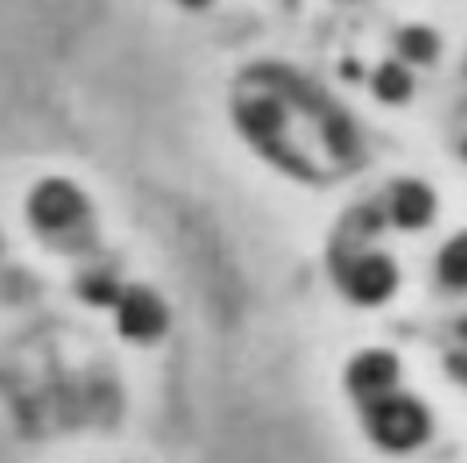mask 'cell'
Here are the masks:
<instances>
[{
  "mask_svg": "<svg viewBox=\"0 0 467 463\" xmlns=\"http://www.w3.org/2000/svg\"><path fill=\"white\" fill-rule=\"evenodd\" d=\"M435 212V196L416 180H403L396 188V220L403 228H423Z\"/></svg>",
  "mask_w": 467,
  "mask_h": 463,
  "instance_id": "cell-7",
  "label": "cell"
},
{
  "mask_svg": "<svg viewBox=\"0 0 467 463\" xmlns=\"http://www.w3.org/2000/svg\"><path fill=\"white\" fill-rule=\"evenodd\" d=\"M236 120L240 129L248 136H256V140L268 144L275 132L284 129V108L275 97H264V100H240L236 104Z\"/></svg>",
  "mask_w": 467,
  "mask_h": 463,
  "instance_id": "cell-6",
  "label": "cell"
},
{
  "mask_svg": "<svg viewBox=\"0 0 467 463\" xmlns=\"http://www.w3.org/2000/svg\"><path fill=\"white\" fill-rule=\"evenodd\" d=\"M411 92V77L403 72L400 65H384L379 68V77H376V97H384V100H403Z\"/></svg>",
  "mask_w": 467,
  "mask_h": 463,
  "instance_id": "cell-11",
  "label": "cell"
},
{
  "mask_svg": "<svg viewBox=\"0 0 467 463\" xmlns=\"http://www.w3.org/2000/svg\"><path fill=\"white\" fill-rule=\"evenodd\" d=\"M400 52L416 65H428V60L440 52V40H435L431 28H403L400 33Z\"/></svg>",
  "mask_w": 467,
  "mask_h": 463,
  "instance_id": "cell-8",
  "label": "cell"
},
{
  "mask_svg": "<svg viewBox=\"0 0 467 463\" xmlns=\"http://www.w3.org/2000/svg\"><path fill=\"white\" fill-rule=\"evenodd\" d=\"M440 276L451 283V288H467V236L451 240L440 256Z\"/></svg>",
  "mask_w": 467,
  "mask_h": 463,
  "instance_id": "cell-9",
  "label": "cell"
},
{
  "mask_svg": "<svg viewBox=\"0 0 467 463\" xmlns=\"http://www.w3.org/2000/svg\"><path fill=\"white\" fill-rule=\"evenodd\" d=\"M463 156H467V144H463Z\"/></svg>",
  "mask_w": 467,
  "mask_h": 463,
  "instance_id": "cell-14",
  "label": "cell"
},
{
  "mask_svg": "<svg viewBox=\"0 0 467 463\" xmlns=\"http://www.w3.org/2000/svg\"><path fill=\"white\" fill-rule=\"evenodd\" d=\"M396 376H400L396 355L368 352V355H359V360L352 364V372H348V384L356 387V396H379V392H388V387L396 384Z\"/></svg>",
  "mask_w": 467,
  "mask_h": 463,
  "instance_id": "cell-5",
  "label": "cell"
},
{
  "mask_svg": "<svg viewBox=\"0 0 467 463\" xmlns=\"http://www.w3.org/2000/svg\"><path fill=\"white\" fill-rule=\"evenodd\" d=\"M184 5H192V8H196V5H204V0H184Z\"/></svg>",
  "mask_w": 467,
  "mask_h": 463,
  "instance_id": "cell-13",
  "label": "cell"
},
{
  "mask_svg": "<svg viewBox=\"0 0 467 463\" xmlns=\"http://www.w3.org/2000/svg\"><path fill=\"white\" fill-rule=\"evenodd\" d=\"M324 136H327V149H332L339 160L356 152V129H352V120H348V116H327Z\"/></svg>",
  "mask_w": 467,
  "mask_h": 463,
  "instance_id": "cell-10",
  "label": "cell"
},
{
  "mask_svg": "<svg viewBox=\"0 0 467 463\" xmlns=\"http://www.w3.org/2000/svg\"><path fill=\"white\" fill-rule=\"evenodd\" d=\"M371 436L384 448H416L428 436V412L411 399H384V404L371 407L368 416Z\"/></svg>",
  "mask_w": 467,
  "mask_h": 463,
  "instance_id": "cell-1",
  "label": "cell"
},
{
  "mask_svg": "<svg viewBox=\"0 0 467 463\" xmlns=\"http://www.w3.org/2000/svg\"><path fill=\"white\" fill-rule=\"evenodd\" d=\"M80 292H84V300H88V304H112L116 296H124V292L116 288L112 280H104V276L84 280V283H80Z\"/></svg>",
  "mask_w": 467,
  "mask_h": 463,
  "instance_id": "cell-12",
  "label": "cell"
},
{
  "mask_svg": "<svg viewBox=\"0 0 467 463\" xmlns=\"http://www.w3.org/2000/svg\"><path fill=\"white\" fill-rule=\"evenodd\" d=\"M84 196L65 180H48L36 188L33 196V220L40 228H68L72 220H80Z\"/></svg>",
  "mask_w": 467,
  "mask_h": 463,
  "instance_id": "cell-3",
  "label": "cell"
},
{
  "mask_svg": "<svg viewBox=\"0 0 467 463\" xmlns=\"http://www.w3.org/2000/svg\"><path fill=\"white\" fill-rule=\"evenodd\" d=\"M168 324L164 304L144 288H132L120 296V332L132 335V340H156Z\"/></svg>",
  "mask_w": 467,
  "mask_h": 463,
  "instance_id": "cell-2",
  "label": "cell"
},
{
  "mask_svg": "<svg viewBox=\"0 0 467 463\" xmlns=\"http://www.w3.org/2000/svg\"><path fill=\"white\" fill-rule=\"evenodd\" d=\"M391 288H396V268H391V260H384V256H364L348 272V292H352L359 304L388 300Z\"/></svg>",
  "mask_w": 467,
  "mask_h": 463,
  "instance_id": "cell-4",
  "label": "cell"
}]
</instances>
